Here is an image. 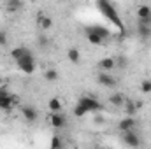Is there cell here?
<instances>
[{
	"mask_svg": "<svg viewBox=\"0 0 151 149\" xmlns=\"http://www.w3.org/2000/svg\"><path fill=\"white\" fill-rule=\"evenodd\" d=\"M79 104L86 109V112H99V111L104 109L102 104H100L95 97H81V98H79Z\"/></svg>",
	"mask_w": 151,
	"mask_h": 149,
	"instance_id": "cell-3",
	"label": "cell"
},
{
	"mask_svg": "<svg viewBox=\"0 0 151 149\" xmlns=\"http://www.w3.org/2000/svg\"><path fill=\"white\" fill-rule=\"evenodd\" d=\"M90 30H91L93 34H97V35H99L100 39H104V40H106V39L109 37V35H111V32H109V28H106V27H100V25H95V27H90Z\"/></svg>",
	"mask_w": 151,
	"mask_h": 149,
	"instance_id": "cell-15",
	"label": "cell"
},
{
	"mask_svg": "<svg viewBox=\"0 0 151 149\" xmlns=\"http://www.w3.org/2000/svg\"><path fill=\"white\" fill-rule=\"evenodd\" d=\"M16 65H18V67H19V70H23L25 74H34V72H35V60H34V56H32V54H28V56H25V58L18 60V62H16Z\"/></svg>",
	"mask_w": 151,
	"mask_h": 149,
	"instance_id": "cell-4",
	"label": "cell"
},
{
	"mask_svg": "<svg viewBox=\"0 0 151 149\" xmlns=\"http://www.w3.org/2000/svg\"><path fill=\"white\" fill-rule=\"evenodd\" d=\"M28 54H32V53H30V49H28V47H23V46L14 47V49L11 51V58H12L14 62L21 60V58H25V56H28Z\"/></svg>",
	"mask_w": 151,
	"mask_h": 149,
	"instance_id": "cell-12",
	"label": "cell"
},
{
	"mask_svg": "<svg viewBox=\"0 0 151 149\" xmlns=\"http://www.w3.org/2000/svg\"><path fill=\"white\" fill-rule=\"evenodd\" d=\"M121 140L127 148H132V149H137L141 146V137L135 133V132H125L121 133Z\"/></svg>",
	"mask_w": 151,
	"mask_h": 149,
	"instance_id": "cell-5",
	"label": "cell"
},
{
	"mask_svg": "<svg viewBox=\"0 0 151 149\" xmlns=\"http://www.w3.org/2000/svg\"><path fill=\"white\" fill-rule=\"evenodd\" d=\"M62 100L58 98V97H53V98H49V102H47V109L51 112H62Z\"/></svg>",
	"mask_w": 151,
	"mask_h": 149,
	"instance_id": "cell-16",
	"label": "cell"
},
{
	"mask_svg": "<svg viewBox=\"0 0 151 149\" xmlns=\"http://www.w3.org/2000/svg\"><path fill=\"white\" fill-rule=\"evenodd\" d=\"M137 34H139V37L148 39V37L151 35V27H150V25H146V23H141V21H139V27H137Z\"/></svg>",
	"mask_w": 151,
	"mask_h": 149,
	"instance_id": "cell-20",
	"label": "cell"
},
{
	"mask_svg": "<svg viewBox=\"0 0 151 149\" xmlns=\"http://www.w3.org/2000/svg\"><path fill=\"white\" fill-rule=\"evenodd\" d=\"M97 81H99L100 84H104L106 88H116V86H118L116 77H113L109 72H102V70H100L99 75H97Z\"/></svg>",
	"mask_w": 151,
	"mask_h": 149,
	"instance_id": "cell-8",
	"label": "cell"
},
{
	"mask_svg": "<svg viewBox=\"0 0 151 149\" xmlns=\"http://www.w3.org/2000/svg\"><path fill=\"white\" fill-rule=\"evenodd\" d=\"M7 40H9V35H7V32L0 30V46H5V44H7Z\"/></svg>",
	"mask_w": 151,
	"mask_h": 149,
	"instance_id": "cell-27",
	"label": "cell"
},
{
	"mask_svg": "<svg viewBox=\"0 0 151 149\" xmlns=\"http://www.w3.org/2000/svg\"><path fill=\"white\" fill-rule=\"evenodd\" d=\"M37 27L42 30V32H47V30L53 27V19H51L47 14L39 12V14H37Z\"/></svg>",
	"mask_w": 151,
	"mask_h": 149,
	"instance_id": "cell-11",
	"label": "cell"
},
{
	"mask_svg": "<svg viewBox=\"0 0 151 149\" xmlns=\"http://www.w3.org/2000/svg\"><path fill=\"white\" fill-rule=\"evenodd\" d=\"M19 112H21V116H23L28 123L37 121V117H39V112L34 105H21V107H19Z\"/></svg>",
	"mask_w": 151,
	"mask_h": 149,
	"instance_id": "cell-7",
	"label": "cell"
},
{
	"mask_svg": "<svg viewBox=\"0 0 151 149\" xmlns=\"http://www.w3.org/2000/svg\"><path fill=\"white\" fill-rule=\"evenodd\" d=\"M67 60H69L70 63H79V60H81V51H79L77 47H70V49L67 51Z\"/></svg>",
	"mask_w": 151,
	"mask_h": 149,
	"instance_id": "cell-18",
	"label": "cell"
},
{
	"mask_svg": "<svg viewBox=\"0 0 151 149\" xmlns=\"http://www.w3.org/2000/svg\"><path fill=\"white\" fill-rule=\"evenodd\" d=\"M21 7H23V2H19V0H9V2H5V11H9V12H16Z\"/></svg>",
	"mask_w": 151,
	"mask_h": 149,
	"instance_id": "cell-21",
	"label": "cell"
},
{
	"mask_svg": "<svg viewBox=\"0 0 151 149\" xmlns=\"http://www.w3.org/2000/svg\"><path fill=\"white\" fill-rule=\"evenodd\" d=\"M109 102H111V105H114V107H123L125 102H127V97L123 93H119V91H114L113 95L109 97Z\"/></svg>",
	"mask_w": 151,
	"mask_h": 149,
	"instance_id": "cell-13",
	"label": "cell"
},
{
	"mask_svg": "<svg viewBox=\"0 0 151 149\" xmlns=\"http://www.w3.org/2000/svg\"><path fill=\"white\" fill-rule=\"evenodd\" d=\"M51 149H62V137L53 135V139H51Z\"/></svg>",
	"mask_w": 151,
	"mask_h": 149,
	"instance_id": "cell-26",
	"label": "cell"
},
{
	"mask_svg": "<svg viewBox=\"0 0 151 149\" xmlns=\"http://www.w3.org/2000/svg\"><path fill=\"white\" fill-rule=\"evenodd\" d=\"M97 7L102 11V14H104L113 25H116L121 32H125V25H123V21L119 19V16H118V12H116V9H114L113 4H109V2H106V0H99V2H97Z\"/></svg>",
	"mask_w": 151,
	"mask_h": 149,
	"instance_id": "cell-1",
	"label": "cell"
},
{
	"mask_svg": "<svg viewBox=\"0 0 151 149\" xmlns=\"http://www.w3.org/2000/svg\"><path fill=\"white\" fill-rule=\"evenodd\" d=\"M86 39H88L90 44H93V46H102V44H104V39H100L97 34H93L90 28H86Z\"/></svg>",
	"mask_w": 151,
	"mask_h": 149,
	"instance_id": "cell-19",
	"label": "cell"
},
{
	"mask_svg": "<svg viewBox=\"0 0 151 149\" xmlns=\"http://www.w3.org/2000/svg\"><path fill=\"white\" fill-rule=\"evenodd\" d=\"M125 114L127 116H130V117H134V114L137 112V107H139V104H135L134 100H130V98H127V102H125Z\"/></svg>",
	"mask_w": 151,
	"mask_h": 149,
	"instance_id": "cell-17",
	"label": "cell"
},
{
	"mask_svg": "<svg viewBox=\"0 0 151 149\" xmlns=\"http://www.w3.org/2000/svg\"><path fill=\"white\" fill-rule=\"evenodd\" d=\"M0 86H4V79H2V75H0Z\"/></svg>",
	"mask_w": 151,
	"mask_h": 149,
	"instance_id": "cell-30",
	"label": "cell"
},
{
	"mask_svg": "<svg viewBox=\"0 0 151 149\" xmlns=\"http://www.w3.org/2000/svg\"><path fill=\"white\" fill-rule=\"evenodd\" d=\"M95 123H97V125H102V123H106V117H104L102 114H99V116L95 117Z\"/></svg>",
	"mask_w": 151,
	"mask_h": 149,
	"instance_id": "cell-28",
	"label": "cell"
},
{
	"mask_svg": "<svg viewBox=\"0 0 151 149\" xmlns=\"http://www.w3.org/2000/svg\"><path fill=\"white\" fill-rule=\"evenodd\" d=\"M47 42H49V40H47L46 37H40V46H46Z\"/></svg>",
	"mask_w": 151,
	"mask_h": 149,
	"instance_id": "cell-29",
	"label": "cell"
},
{
	"mask_svg": "<svg viewBox=\"0 0 151 149\" xmlns=\"http://www.w3.org/2000/svg\"><path fill=\"white\" fill-rule=\"evenodd\" d=\"M49 123L53 128H63L67 125V119L63 116V112H51L49 114Z\"/></svg>",
	"mask_w": 151,
	"mask_h": 149,
	"instance_id": "cell-10",
	"label": "cell"
},
{
	"mask_svg": "<svg viewBox=\"0 0 151 149\" xmlns=\"http://www.w3.org/2000/svg\"><path fill=\"white\" fill-rule=\"evenodd\" d=\"M114 62H116V67H118V69H125V67L128 65V58H127L125 54H119Z\"/></svg>",
	"mask_w": 151,
	"mask_h": 149,
	"instance_id": "cell-22",
	"label": "cell"
},
{
	"mask_svg": "<svg viewBox=\"0 0 151 149\" xmlns=\"http://www.w3.org/2000/svg\"><path fill=\"white\" fill-rule=\"evenodd\" d=\"M18 102V97L16 95H11L7 91V86H0V111H11L12 105Z\"/></svg>",
	"mask_w": 151,
	"mask_h": 149,
	"instance_id": "cell-2",
	"label": "cell"
},
{
	"mask_svg": "<svg viewBox=\"0 0 151 149\" xmlns=\"http://www.w3.org/2000/svg\"><path fill=\"white\" fill-rule=\"evenodd\" d=\"M44 77H46L47 81H56V79H58V70H55V69H47V70L44 72Z\"/></svg>",
	"mask_w": 151,
	"mask_h": 149,
	"instance_id": "cell-24",
	"label": "cell"
},
{
	"mask_svg": "<svg viewBox=\"0 0 151 149\" xmlns=\"http://www.w3.org/2000/svg\"><path fill=\"white\" fill-rule=\"evenodd\" d=\"M99 67L102 69V72H107V70L116 69V62H114V58H111V56H106V58H102L99 62Z\"/></svg>",
	"mask_w": 151,
	"mask_h": 149,
	"instance_id": "cell-14",
	"label": "cell"
},
{
	"mask_svg": "<svg viewBox=\"0 0 151 149\" xmlns=\"http://www.w3.org/2000/svg\"><path fill=\"white\" fill-rule=\"evenodd\" d=\"M141 91L142 93H151V79H144V81H141Z\"/></svg>",
	"mask_w": 151,
	"mask_h": 149,
	"instance_id": "cell-25",
	"label": "cell"
},
{
	"mask_svg": "<svg viewBox=\"0 0 151 149\" xmlns=\"http://www.w3.org/2000/svg\"><path fill=\"white\" fill-rule=\"evenodd\" d=\"M135 126H137V121H135V117H130V116H127V117H123V119L118 121V130H119L121 133H125V132H134Z\"/></svg>",
	"mask_w": 151,
	"mask_h": 149,
	"instance_id": "cell-6",
	"label": "cell"
},
{
	"mask_svg": "<svg viewBox=\"0 0 151 149\" xmlns=\"http://www.w3.org/2000/svg\"><path fill=\"white\" fill-rule=\"evenodd\" d=\"M86 114H88V112H86V109H84V107L77 102V104L74 105V116H76V117H83V116H86Z\"/></svg>",
	"mask_w": 151,
	"mask_h": 149,
	"instance_id": "cell-23",
	"label": "cell"
},
{
	"mask_svg": "<svg viewBox=\"0 0 151 149\" xmlns=\"http://www.w3.org/2000/svg\"><path fill=\"white\" fill-rule=\"evenodd\" d=\"M137 18H139L141 23L150 25L151 23V7L150 5H146V4L139 5V7H137Z\"/></svg>",
	"mask_w": 151,
	"mask_h": 149,
	"instance_id": "cell-9",
	"label": "cell"
}]
</instances>
